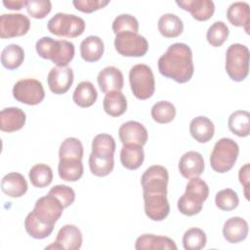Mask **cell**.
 I'll return each instance as SVG.
<instances>
[{
	"instance_id": "obj_1",
	"label": "cell",
	"mask_w": 250,
	"mask_h": 250,
	"mask_svg": "<svg viewBox=\"0 0 250 250\" xmlns=\"http://www.w3.org/2000/svg\"><path fill=\"white\" fill-rule=\"evenodd\" d=\"M158 70L164 77L177 83L188 82L194 72L192 52L186 43H174L158 59Z\"/></svg>"
},
{
	"instance_id": "obj_2",
	"label": "cell",
	"mask_w": 250,
	"mask_h": 250,
	"mask_svg": "<svg viewBox=\"0 0 250 250\" xmlns=\"http://www.w3.org/2000/svg\"><path fill=\"white\" fill-rule=\"evenodd\" d=\"M35 49L39 57L50 60L58 67H65L75 54L73 43L66 40H55L49 36L40 38L36 42Z\"/></svg>"
},
{
	"instance_id": "obj_3",
	"label": "cell",
	"mask_w": 250,
	"mask_h": 250,
	"mask_svg": "<svg viewBox=\"0 0 250 250\" xmlns=\"http://www.w3.org/2000/svg\"><path fill=\"white\" fill-rule=\"evenodd\" d=\"M208 195V185L199 177L190 178L185 193L178 200V209L183 215L194 216L201 212Z\"/></svg>"
},
{
	"instance_id": "obj_4",
	"label": "cell",
	"mask_w": 250,
	"mask_h": 250,
	"mask_svg": "<svg viewBox=\"0 0 250 250\" xmlns=\"http://www.w3.org/2000/svg\"><path fill=\"white\" fill-rule=\"evenodd\" d=\"M239 154V146L230 138H222L214 145L210 155V165L217 173H227L235 164Z\"/></svg>"
},
{
	"instance_id": "obj_5",
	"label": "cell",
	"mask_w": 250,
	"mask_h": 250,
	"mask_svg": "<svg viewBox=\"0 0 250 250\" xmlns=\"http://www.w3.org/2000/svg\"><path fill=\"white\" fill-rule=\"evenodd\" d=\"M225 68L232 81H243L249 72V50L245 45L234 43L226 52Z\"/></svg>"
},
{
	"instance_id": "obj_6",
	"label": "cell",
	"mask_w": 250,
	"mask_h": 250,
	"mask_svg": "<svg viewBox=\"0 0 250 250\" xmlns=\"http://www.w3.org/2000/svg\"><path fill=\"white\" fill-rule=\"evenodd\" d=\"M129 82L133 95L139 100H147L154 94V75L151 68L146 64L133 65L129 71Z\"/></svg>"
},
{
	"instance_id": "obj_7",
	"label": "cell",
	"mask_w": 250,
	"mask_h": 250,
	"mask_svg": "<svg viewBox=\"0 0 250 250\" xmlns=\"http://www.w3.org/2000/svg\"><path fill=\"white\" fill-rule=\"evenodd\" d=\"M47 26L48 30L56 36L75 38L84 32L86 24L84 20L78 16L57 13L49 20Z\"/></svg>"
},
{
	"instance_id": "obj_8",
	"label": "cell",
	"mask_w": 250,
	"mask_h": 250,
	"mask_svg": "<svg viewBox=\"0 0 250 250\" xmlns=\"http://www.w3.org/2000/svg\"><path fill=\"white\" fill-rule=\"evenodd\" d=\"M114 47L123 57H143L148 50V42L139 33L123 32L115 34Z\"/></svg>"
},
{
	"instance_id": "obj_9",
	"label": "cell",
	"mask_w": 250,
	"mask_h": 250,
	"mask_svg": "<svg viewBox=\"0 0 250 250\" xmlns=\"http://www.w3.org/2000/svg\"><path fill=\"white\" fill-rule=\"evenodd\" d=\"M13 96L20 103L35 105L44 100L45 91L39 80L32 78L21 79L13 87Z\"/></svg>"
},
{
	"instance_id": "obj_10",
	"label": "cell",
	"mask_w": 250,
	"mask_h": 250,
	"mask_svg": "<svg viewBox=\"0 0 250 250\" xmlns=\"http://www.w3.org/2000/svg\"><path fill=\"white\" fill-rule=\"evenodd\" d=\"M63 209V205L57 197L47 193V195L36 200L32 212L45 224L55 227V224L62 215Z\"/></svg>"
},
{
	"instance_id": "obj_11",
	"label": "cell",
	"mask_w": 250,
	"mask_h": 250,
	"mask_svg": "<svg viewBox=\"0 0 250 250\" xmlns=\"http://www.w3.org/2000/svg\"><path fill=\"white\" fill-rule=\"evenodd\" d=\"M169 175L164 166L152 165L148 167L141 177L143 192L166 193Z\"/></svg>"
},
{
	"instance_id": "obj_12",
	"label": "cell",
	"mask_w": 250,
	"mask_h": 250,
	"mask_svg": "<svg viewBox=\"0 0 250 250\" xmlns=\"http://www.w3.org/2000/svg\"><path fill=\"white\" fill-rule=\"evenodd\" d=\"M30 28V21L23 14H3L0 16V37L2 39L22 36Z\"/></svg>"
},
{
	"instance_id": "obj_13",
	"label": "cell",
	"mask_w": 250,
	"mask_h": 250,
	"mask_svg": "<svg viewBox=\"0 0 250 250\" xmlns=\"http://www.w3.org/2000/svg\"><path fill=\"white\" fill-rule=\"evenodd\" d=\"M81 230L74 225H64L60 229L55 241L46 246L45 249L49 250H78L82 245Z\"/></svg>"
},
{
	"instance_id": "obj_14",
	"label": "cell",
	"mask_w": 250,
	"mask_h": 250,
	"mask_svg": "<svg viewBox=\"0 0 250 250\" xmlns=\"http://www.w3.org/2000/svg\"><path fill=\"white\" fill-rule=\"evenodd\" d=\"M145 213L151 221L160 222L167 218L170 205L166 193L143 192Z\"/></svg>"
},
{
	"instance_id": "obj_15",
	"label": "cell",
	"mask_w": 250,
	"mask_h": 250,
	"mask_svg": "<svg viewBox=\"0 0 250 250\" xmlns=\"http://www.w3.org/2000/svg\"><path fill=\"white\" fill-rule=\"evenodd\" d=\"M74 80L73 70L70 67H53L47 77L49 89L56 95L66 93Z\"/></svg>"
},
{
	"instance_id": "obj_16",
	"label": "cell",
	"mask_w": 250,
	"mask_h": 250,
	"mask_svg": "<svg viewBox=\"0 0 250 250\" xmlns=\"http://www.w3.org/2000/svg\"><path fill=\"white\" fill-rule=\"evenodd\" d=\"M118 135L123 145L135 144L142 146L146 144L148 138L146 127L142 123L134 120L123 123L118 129Z\"/></svg>"
},
{
	"instance_id": "obj_17",
	"label": "cell",
	"mask_w": 250,
	"mask_h": 250,
	"mask_svg": "<svg viewBox=\"0 0 250 250\" xmlns=\"http://www.w3.org/2000/svg\"><path fill=\"white\" fill-rule=\"evenodd\" d=\"M176 4L183 10L189 12L192 18L199 21L211 19L215 12V5L211 0H177Z\"/></svg>"
},
{
	"instance_id": "obj_18",
	"label": "cell",
	"mask_w": 250,
	"mask_h": 250,
	"mask_svg": "<svg viewBox=\"0 0 250 250\" xmlns=\"http://www.w3.org/2000/svg\"><path fill=\"white\" fill-rule=\"evenodd\" d=\"M101 91L104 94L112 91H121L124 86V77L120 69L115 66L103 68L97 77Z\"/></svg>"
},
{
	"instance_id": "obj_19",
	"label": "cell",
	"mask_w": 250,
	"mask_h": 250,
	"mask_svg": "<svg viewBox=\"0 0 250 250\" xmlns=\"http://www.w3.org/2000/svg\"><path fill=\"white\" fill-rule=\"evenodd\" d=\"M179 171L186 179L199 177L204 171L203 156L194 150L184 153L179 161Z\"/></svg>"
},
{
	"instance_id": "obj_20",
	"label": "cell",
	"mask_w": 250,
	"mask_h": 250,
	"mask_svg": "<svg viewBox=\"0 0 250 250\" xmlns=\"http://www.w3.org/2000/svg\"><path fill=\"white\" fill-rule=\"evenodd\" d=\"M135 248L137 250H177L178 247L168 236L145 233L137 238Z\"/></svg>"
},
{
	"instance_id": "obj_21",
	"label": "cell",
	"mask_w": 250,
	"mask_h": 250,
	"mask_svg": "<svg viewBox=\"0 0 250 250\" xmlns=\"http://www.w3.org/2000/svg\"><path fill=\"white\" fill-rule=\"evenodd\" d=\"M26 120L24 111L19 107H6L0 112V129L3 132H16L21 130Z\"/></svg>"
},
{
	"instance_id": "obj_22",
	"label": "cell",
	"mask_w": 250,
	"mask_h": 250,
	"mask_svg": "<svg viewBox=\"0 0 250 250\" xmlns=\"http://www.w3.org/2000/svg\"><path fill=\"white\" fill-rule=\"evenodd\" d=\"M248 223L241 217H231L228 219L223 227V235L229 243L243 241L248 234Z\"/></svg>"
},
{
	"instance_id": "obj_23",
	"label": "cell",
	"mask_w": 250,
	"mask_h": 250,
	"mask_svg": "<svg viewBox=\"0 0 250 250\" xmlns=\"http://www.w3.org/2000/svg\"><path fill=\"white\" fill-rule=\"evenodd\" d=\"M27 188L26 180L21 173H8L1 180V190L10 197H21L27 191Z\"/></svg>"
},
{
	"instance_id": "obj_24",
	"label": "cell",
	"mask_w": 250,
	"mask_h": 250,
	"mask_svg": "<svg viewBox=\"0 0 250 250\" xmlns=\"http://www.w3.org/2000/svg\"><path fill=\"white\" fill-rule=\"evenodd\" d=\"M227 18L229 21L237 27H243L249 34L250 10L249 4L246 2H233L227 10Z\"/></svg>"
},
{
	"instance_id": "obj_25",
	"label": "cell",
	"mask_w": 250,
	"mask_h": 250,
	"mask_svg": "<svg viewBox=\"0 0 250 250\" xmlns=\"http://www.w3.org/2000/svg\"><path fill=\"white\" fill-rule=\"evenodd\" d=\"M189 133L198 143H208L215 133L213 122L206 116H197L190 121Z\"/></svg>"
},
{
	"instance_id": "obj_26",
	"label": "cell",
	"mask_w": 250,
	"mask_h": 250,
	"mask_svg": "<svg viewBox=\"0 0 250 250\" xmlns=\"http://www.w3.org/2000/svg\"><path fill=\"white\" fill-rule=\"evenodd\" d=\"M104 52L103 40L96 35H90L80 44L81 58L87 62H95L101 60Z\"/></svg>"
},
{
	"instance_id": "obj_27",
	"label": "cell",
	"mask_w": 250,
	"mask_h": 250,
	"mask_svg": "<svg viewBox=\"0 0 250 250\" xmlns=\"http://www.w3.org/2000/svg\"><path fill=\"white\" fill-rule=\"evenodd\" d=\"M145 153L142 146L135 144L123 145L120 151V161L128 170H137L143 164Z\"/></svg>"
},
{
	"instance_id": "obj_28",
	"label": "cell",
	"mask_w": 250,
	"mask_h": 250,
	"mask_svg": "<svg viewBox=\"0 0 250 250\" xmlns=\"http://www.w3.org/2000/svg\"><path fill=\"white\" fill-rule=\"evenodd\" d=\"M104 110L111 117H118L127 110V100L121 91H112L105 94L103 101Z\"/></svg>"
},
{
	"instance_id": "obj_29",
	"label": "cell",
	"mask_w": 250,
	"mask_h": 250,
	"mask_svg": "<svg viewBox=\"0 0 250 250\" xmlns=\"http://www.w3.org/2000/svg\"><path fill=\"white\" fill-rule=\"evenodd\" d=\"M157 27L162 36L166 38H175L182 34L184 30V22L175 14L167 13L159 18Z\"/></svg>"
},
{
	"instance_id": "obj_30",
	"label": "cell",
	"mask_w": 250,
	"mask_h": 250,
	"mask_svg": "<svg viewBox=\"0 0 250 250\" xmlns=\"http://www.w3.org/2000/svg\"><path fill=\"white\" fill-rule=\"evenodd\" d=\"M98 98V92L90 81L80 82L72 95V100L74 104L80 107H90L92 106Z\"/></svg>"
},
{
	"instance_id": "obj_31",
	"label": "cell",
	"mask_w": 250,
	"mask_h": 250,
	"mask_svg": "<svg viewBox=\"0 0 250 250\" xmlns=\"http://www.w3.org/2000/svg\"><path fill=\"white\" fill-rule=\"evenodd\" d=\"M82 160L76 159H60L58 165L59 176L65 182H76L83 175Z\"/></svg>"
},
{
	"instance_id": "obj_32",
	"label": "cell",
	"mask_w": 250,
	"mask_h": 250,
	"mask_svg": "<svg viewBox=\"0 0 250 250\" xmlns=\"http://www.w3.org/2000/svg\"><path fill=\"white\" fill-rule=\"evenodd\" d=\"M228 126L231 133L238 137H247L250 134V114L247 110L232 112L228 120Z\"/></svg>"
},
{
	"instance_id": "obj_33",
	"label": "cell",
	"mask_w": 250,
	"mask_h": 250,
	"mask_svg": "<svg viewBox=\"0 0 250 250\" xmlns=\"http://www.w3.org/2000/svg\"><path fill=\"white\" fill-rule=\"evenodd\" d=\"M24 229L29 236L35 239H43L52 233L54 227L39 220L31 211L24 220Z\"/></svg>"
},
{
	"instance_id": "obj_34",
	"label": "cell",
	"mask_w": 250,
	"mask_h": 250,
	"mask_svg": "<svg viewBox=\"0 0 250 250\" xmlns=\"http://www.w3.org/2000/svg\"><path fill=\"white\" fill-rule=\"evenodd\" d=\"M24 60V51L18 44H9L1 53L2 65L10 70L16 69L21 65Z\"/></svg>"
},
{
	"instance_id": "obj_35",
	"label": "cell",
	"mask_w": 250,
	"mask_h": 250,
	"mask_svg": "<svg viewBox=\"0 0 250 250\" xmlns=\"http://www.w3.org/2000/svg\"><path fill=\"white\" fill-rule=\"evenodd\" d=\"M115 148V141L111 135L99 134L92 141V153L98 156H113Z\"/></svg>"
},
{
	"instance_id": "obj_36",
	"label": "cell",
	"mask_w": 250,
	"mask_h": 250,
	"mask_svg": "<svg viewBox=\"0 0 250 250\" xmlns=\"http://www.w3.org/2000/svg\"><path fill=\"white\" fill-rule=\"evenodd\" d=\"M30 183L36 188H45L53 181L52 168L44 163L33 165L28 173Z\"/></svg>"
},
{
	"instance_id": "obj_37",
	"label": "cell",
	"mask_w": 250,
	"mask_h": 250,
	"mask_svg": "<svg viewBox=\"0 0 250 250\" xmlns=\"http://www.w3.org/2000/svg\"><path fill=\"white\" fill-rule=\"evenodd\" d=\"M150 114L155 122L159 124H167L174 120L176 116V108L174 104L168 101H159L152 105Z\"/></svg>"
},
{
	"instance_id": "obj_38",
	"label": "cell",
	"mask_w": 250,
	"mask_h": 250,
	"mask_svg": "<svg viewBox=\"0 0 250 250\" xmlns=\"http://www.w3.org/2000/svg\"><path fill=\"white\" fill-rule=\"evenodd\" d=\"M83 145L77 138H66L60 146L59 157L60 159H76L83 158Z\"/></svg>"
},
{
	"instance_id": "obj_39",
	"label": "cell",
	"mask_w": 250,
	"mask_h": 250,
	"mask_svg": "<svg viewBox=\"0 0 250 250\" xmlns=\"http://www.w3.org/2000/svg\"><path fill=\"white\" fill-rule=\"evenodd\" d=\"M114 167V158L98 156L91 152L89 156V168L93 175L97 177H105L109 175Z\"/></svg>"
},
{
	"instance_id": "obj_40",
	"label": "cell",
	"mask_w": 250,
	"mask_h": 250,
	"mask_svg": "<svg viewBox=\"0 0 250 250\" xmlns=\"http://www.w3.org/2000/svg\"><path fill=\"white\" fill-rule=\"evenodd\" d=\"M207 237L199 228L188 229L183 236V246L186 250H200L205 247Z\"/></svg>"
},
{
	"instance_id": "obj_41",
	"label": "cell",
	"mask_w": 250,
	"mask_h": 250,
	"mask_svg": "<svg viewBox=\"0 0 250 250\" xmlns=\"http://www.w3.org/2000/svg\"><path fill=\"white\" fill-rule=\"evenodd\" d=\"M229 35V29L224 21H218L212 23L206 33L208 43L213 47L222 46Z\"/></svg>"
},
{
	"instance_id": "obj_42",
	"label": "cell",
	"mask_w": 250,
	"mask_h": 250,
	"mask_svg": "<svg viewBox=\"0 0 250 250\" xmlns=\"http://www.w3.org/2000/svg\"><path fill=\"white\" fill-rule=\"evenodd\" d=\"M215 204L222 211H231L239 204L237 193L231 188H225L216 193Z\"/></svg>"
},
{
	"instance_id": "obj_43",
	"label": "cell",
	"mask_w": 250,
	"mask_h": 250,
	"mask_svg": "<svg viewBox=\"0 0 250 250\" xmlns=\"http://www.w3.org/2000/svg\"><path fill=\"white\" fill-rule=\"evenodd\" d=\"M112 30L115 34L123 32H135L139 31L138 20L130 14H121L117 16L112 22Z\"/></svg>"
},
{
	"instance_id": "obj_44",
	"label": "cell",
	"mask_w": 250,
	"mask_h": 250,
	"mask_svg": "<svg viewBox=\"0 0 250 250\" xmlns=\"http://www.w3.org/2000/svg\"><path fill=\"white\" fill-rule=\"evenodd\" d=\"M25 8L29 16L34 19H44L52 10L49 0H26Z\"/></svg>"
},
{
	"instance_id": "obj_45",
	"label": "cell",
	"mask_w": 250,
	"mask_h": 250,
	"mask_svg": "<svg viewBox=\"0 0 250 250\" xmlns=\"http://www.w3.org/2000/svg\"><path fill=\"white\" fill-rule=\"evenodd\" d=\"M48 193L57 197L62 202L64 208L70 206L75 200L74 190L70 187L65 185H57L53 187Z\"/></svg>"
},
{
	"instance_id": "obj_46",
	"label": "cell",
	"mask_w": 250,
	"mask_h": 250,
	"mask_svg": "<svg viewBox=\"0 0 250 250\" xmlns=\"http://www.w3.org/2000/svg\"><path fill=\"white\" fill-rule=\"evenodd\" d=\"M109 0H74L72 1L73 6L76 10L83 13H93L97 10L103 9L107 4Z\"/></svg>"
},
{
	"instance_id": "obj_47",
	"label": "cell",
	"mask_w": 250,
	"mask_h": 250,
	"mask_svg": "<svg viewBox=\"0 0 250 250\" xmlns=\"http://www.w3.org/2000/svg\"><path fill=\"white\" fill-rule=\"evenodd\" d=\"M249 173H250V165H249V163L244 164L239 169V172H238V179H239L240 184L244 188V195H245L247 200H249V192H248V189H249V180H250Z\"/></svg>"
},
{
	"instance_id": "obj_48",
	"label": "cell",
	"mask_w": 250,
	"mask_h": 250,
	"mask_svg": "<svg viewBox=\"0 0 250 250\" xmlns=\"http://www.w3.org/2000/svg\"><path fill=\"white\" fill-rule=\"evenodd\" d=\"M26 0H4L3 5L10 10H21L25 6Z\"/></svg>"
}]
</instances>
